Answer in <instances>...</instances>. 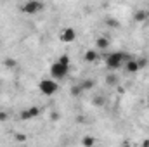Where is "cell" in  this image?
<instances>
[{
    "label": "cell",
    "instance_id": "cell-2",
    "mask_svg": "<svg viewBox=\"0 0 149 147\" xmlns=\"http://www.w3.org/2000/svg\"><path fill=\"white\" fill-rule=\"evenodd\" d=\"M132 59L130 54L123 52V50H116V52H111L106 55V68L111 69V71H118L121 66H125V62Z\"/></svg>",
    "mask_w": 149,
    "mask_h": 147
},
{
    "label": "cell",
    "instance_id": "cell-19",
    "mask_svg": "<svg viewBox=\"0 0 149 147\" xmlns=\"http://www.w3.org/2000/svg\"><path fill=\"white\" fill-rule=\"evenodd\" d=\"M7 119H9V112L0 111V123H3V121H7Z\"/></svg>",
    "mask_w": 149,
    "mask_h": 147
},
{
    "label": "cell",
    "instance_id": "cell-5",
    "mask_svg": "<svg viewBox=\"0 0 149 147\" xmlns=\"http://www.w3.org/2000/svg\"><path fill=\"white\" fill-rule=\"evenodd\" d=\"M74 38H76V30L71 28V26H68V28L59 31V40L63 43H71V42H74Z\"/></svg>",
    "mask_w": 149,
    "mask_h": 147
},
{
    "label": "cell",
    "instance_id": "cell-23",
    "mask_svg": "<svg viewBox=\"0 0 149 147\" xmlns=\"http://www.w3.org/2000/svg\"><path fill=\"white\" fill-rule=\"evenodd\" d=\"M148 12H149V9H148Z\"/></svg>",
    "mask_w": 149,
    "mask_h": 147
},
{
    "label": "cell",
    "instance_id": "cell-21",
    "mask_svg": "<svg viewBox=\"0 0 149 147\" xmlns=\"http://www.w3.org/2000/svg\"><path fill=\"white\" fill-rule=\"evenodd\" d=\"M16 140H17V142H24V140H26V135H23V133H17V135H16Z\"/></svg>",
    "mask_w": 149,
    "mask_h": 147
},
{
    "label": "cell",
    "instance_id": "cell-9",
    "mask_svg": "<svg viewBox=\"0 0 149 147\" xmlns=\"http://www.w3.org/2000/svg\"><path fill=\"white\" fill-rule=\"evenodd\" d=\"M95 49L97 50H108L109 49V40L106 37H99L95 40Z\"/></svg>",
    "mask_w": 149,
    "mask_h": 147
},
{
    "label": "cell",
    "instance_id": "cell-11",
    "mask_svg": "<svg viewBox=\"0 0 149 147\" xmlns=\"http://www.w3.org/2000/svg\"><path fill=\"white\" fill-rule=\"evenodd\" d=\"M80 85H81L83 92H88V90H92V88H94V85H95V83H94V80H88V78H87V80L80 81Z\"/></svg>",
    "mask_w": 149,
    "mask_h": 147
},
{
    "label": "cell",
    "instance_id": "cell-10",
    "mask_svg": "<svg viewBox=\"0 0 149 147\" xmlns=\"http://www.w3.org/2000/svg\"><path fill=\"white\" fill-rule=\"evenodd\" d=\"M83 59H85V62H88V64H92V62H95V61L99 59V54H97V49H95V50H87V52H85V55H83Z\"/></svg>",
    "mask_w": 149,
    "mask_h": 147
},
{
    "label": "cell",
    "instance_id": "cell-20",
    "mask_svg": "<svg viewBox=\"0 0 149 147\" xmlns=\"http://www.w3.org/2000/svg\"><path fill=\"white\" fill-rule=\"evenodd\" d=\"M59 118H61V114H59L57 111H54V112H50V119H52V121H57Z\"/></svg>",
    "mask_w": 149,
    "mask_h": 147
},
{
    "label": "cell",
    "instance_id": "cell-3",
    "mask_svg": "<svg viewBox=\"0 0 149 147\" xmlns=\"http://www.w3.org/2000/svg\"><path fill=\"white\" fill-rule=\"evenodd\" d=\"M38 90H40L42 95L50 97V95H54V94L59 90V85H57V81L52 80V78H43V80H40V83H38Z\"/></svg>",
    "mask_w": 149,
    "mask_h": 147
},
{
    "label": "cell",
    "instance_id": "cell-17",
    "mask_svg": "<svg viewBox=\"0 0 149 147\" xmlns=\"http://www.w3.org/2000/svg\"><path fill=\"white\" fill-rule=\"evenodd\" d=\"M137 64H139V68L142 69V68H146L149 64V59L148 57H141V59H137Z\"/></svg>",
    "mask_w": 149,
    "mask_h": 147
},
{
    "label": "cell",
    "instance_id": "cell-16",
    "mask_svg": "<svg viewBox=\"0 0 149 147\" xmlns=\"http://www.w3.org/2000/svg\"><path fill=\"white\" fill-rule=\"evenodd\" d=\"M106 24H108L109 28H120V23H118V19H114V17H108V19H106Z\"/></svg>",
    "mask_w": 149,
    "mask_h": 147
},
{
    "label": "cell",
    "instance_id": "cell-22",
    "mask_svg": "<svg viewBox=\"0 0 149 147\" xmlns=\"http://www.w3.org/2000/svg\"><path fill=\"white\" fill-rule=\"evenodd\" d=\"M148 109H149V97H148Z\"/></svg>",
    "mask_w": 149,
    "mask_h": 147
},
{
    "label": "cell",
    "instance_id": "cell-14",
    "mask_svg": "<svg viewBox=\"0 0 149 147\" xmlns=\"http://www.w3.org/2000/svg\"><path fill=\"white\" fill-rule=\"evenodd\" d=\"M106 83H108V85H109V87H116V85H118V78H116V74H108V76H106Z\"/></svg>",
    "mask_w": 149,
    "mask_h": 147
},
{
    "label": "cell",
    "instance_id": "cell-8",
    "mask_svg": "<svg viewBox=\"0 0 149 147\" xmlns=\"http://www.w3.org/2000/svg\"><path fill=\"white\" fill-rule=\"evenodd\" d=\"M125 69H127V73H130V74L137 73V71L141 69L139 64H137V59H128V61L125 62Z\"/></svg>",
    "mask_w": 149,
    "mask_h": 147
},
{
    "label": "cell",
    "instance_id": "cell-7",
    "mask_svg": "<svg viewBox=\"0 0 149 147\" xmlns=\"http://www.w3.org/2000/svg\"><path fill=\"white\" fill-rule=\"evenodd\" d=\"M148 17H149V12L146 9H137V10L134 12V21H135V23H144Z\"/></svg>",
    "mask_w": 149,
    "mask_h": 147
},
{
    "label": "cell",
    "instance_id": "cell-15",
    "mask_svg": "<svg viewBox=\"0 0 149 147\" xmlns=\"http://www.w3.org/2000/svg\"><path fill=\"white\" fill-rule=\"evenodd\" d=\"M81 94H83V88H81L80 83L71 87V95H73V97H78V95H81Z\"/></svg>",
    "mask_w": 149,
    "mask_h": 147
},
{
    "label": "cell",
    "instance_id": "cell-4",
    "mask_svg": "<svg viewBox=\"0 0 149 147\" xmlns=\"http://www.w3.org/2000/svg\"><path fill=\"white\" fill-rule=\"evenodd\" d=\"M21 10H23L24 14H30V16L38 14V12L43 10V2H42V0H28V2L21 7Z\"/></svg>",
    "mask_w": 149,
    "mask_h": 147
},
{
    "label": "cell",
    "instance_id": "cell-13",
    "mask_svg": "<svg viewBox=\"0 0 149 147\" xmlns=\"http://www.w3.org/2000/svg\"><path fill=\"white\" fill-rule=\"evenodd\" d=\"M104 102H106V99H104L102 95H95V97L92 99V104H94L95 107H101V106H104Z\"/></svg>",
    "mask_w": 149,
    "mask_h": 147
},
{
    "label": "cell",
    "instance_id": "cell-18",
    "mask_svg": "<svg viewBox=\"0 0 149 147\" xmlns=\"http://www.w3.org/2000/svg\"><path fill=\"white\" fill-rule=\"evenodd\" d=\"M81 144H83V146H94V144H95V140H94L92 137H83Z\"/></svg>",
    "mask_w": 149,
    "mask_h": 147
},
{
    "label": "cell",
    "instance_id": "cell-12",
    "mask_svg": "<svg viewBox=\"0 0 149 147\" xmlns=\"http://www.w3.org/2000/svg\"><path fill=\"white\" fill-rule=\"evenodd\" d=\"M3 66H5L7 69H14V68L17 66V61H16V59H10V57H7V59H3Z\"/></svg>",
    "mask_w": 149,
    "mask_h": 147
},
{
    "label": "cell",
    "instance_id": "cell-6",
    "mask_svg": "<svg viewBox=\"0 0 149 147\" xmlns=\"http://www.w3.org/2000/svg\"><path fill=\"white\" fill-rule=\"evenodd\" d=\"M38 114H40V109H38L37 106H31V107L23 109L19 112V119L21 121H30V119H35Z\"/></svg>",
    "mask_w": 149,
    "mask_h": 147
},
{
    "label": "cell",
    "instance_id": "cell-1",
    "mask_svg": "<svg viewBox=\"0 0 149 147\" xmlns=\"http://www.w3.org/2000/svg\"><path fill=\"white\" fill-rule=\"evenodd\" d=\"M68 73H70V57L66 54H63V55H59L52 62V66H50V76L56 78V80H63V78L68 76Z\"/></svg>",
    "mask_w": 149,
    "mask_h": 147
},
{
    "label": "cell",
    "instance_id": "cell-24",
    "mask_svg": "<svg viewBox=\"0 0 149 147\" xmlns=\"http://www.w3.org/2000/svg\"><path fill=\"white\" fill-rule=\"evenodd\" d=\"M0 85H2V83H0Z\"/></svg>",
    "mask_w": 149,
    "mask_h": 147
}]
</instances>
